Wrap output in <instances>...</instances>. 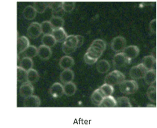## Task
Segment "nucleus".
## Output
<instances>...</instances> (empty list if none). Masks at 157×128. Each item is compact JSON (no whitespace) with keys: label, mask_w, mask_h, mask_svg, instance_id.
I'll list each match as a JSON object with an SVG mask.
<instances>
[{"label":"nucleus","mask_w":157,"mask_h":128,"mask_svg":"<svg viewBox=\"0 0 157 128\" xmlns=\"http://www.w3.org/2000/svg\"><path fill=\"white\" fill-rule=\"evenodd\" d=\"M90 46L99 48L101 51H103L104 52L106 48V43L104 40H103L101 39H96V40H94V41H93Z\"/></svg>","instance_id":"nucleus-38"},{"label":"nucleus","mask_w":157,"mask_h":128,"mask_svg":"<svg viewBox=\"0 0 157 128\" xmlns=\"http://www.w3.org/2000/svg\"><path fill=\"white\" fill-rule=\"evenodd\" d=\"M115 106H117L116 100L111 96L105 97L99 105V107H114Z\"/></svg>","instance_id":"nucleus-26"},{"label":"nucleus","mask_w":157,"mask_h":128,"mask_svg":"<svg viewBox=\"0 0 157 128\" xmlns=\"http://www.w3.org/2000/svg\"><path fill=\"white\" fill-rule=\"evenodd\" d=\"M50 23L53 29H58L63 27L64 21L62 18L52 16L50 19Z\"/></svg>","instance_id":"nucleus-30"},{"label":"nucleus","mask_w":157,"mask_h":128,"mask_svg":"<svg viewBox=\"0 0 157 128\" xmlns=\"http://www.w3.org/2000/svg\"><path fill=\"white\" fill-rule=\"evenodd\" d=\"M99 89H100V90L101 91V92L103 93V94H104L105 97L111 96L114 91V87L113 86L105 84V83L101 86Z\"/></svg>","instance_id":"nucleus-36"},{"label":"nucleus","mask_w":157,"mask_h":128,"mask_svg":"<svg viewBox=\"0 0 157 128\" xmlns=\"http://www.w3.org/2000/svg\"><path fill=\"white\" fill-rule=\"evenodd\" d=\"M27 72L22 69L20 66L17 67V79L19 83L26 82Z\"/></svg>","instance_id":"nucleus-32"},{"label":"nucleus","mask_w":157,"mask_h":128,"mask_svg":"<svg viewBox=\"0 0 157 128\" xmlns=\"http://www.w3.org/2000/svg\"><path fill=\"white\" fill-rule=\"evenodd\" d=\"M33 65H34V63L32 58L26 57L21 59L19 64V66L26 71L32 69L33 67Z\"/></svg>","instance_id":"nucleus-29"},{"label":"nucleus","mask_w":157,"mask_h":128,"mask_svg":"<svg viewBox=\"0 0 157 128\" xmlns=\"http://www.w3.org/2000/svg\"><path fill=\"white\" fill-rule=\"evenodd\" d=\"M30 46L29 39L26 36H21L17 38V54L21 53Z\"/></svg>","instance_id":"nucleus-16"},{"label":"nucleus","mask_w":157,"mask_h":128,"mask_svg":"<svg viewBox=\"0 0 157 128\" xmlns=\"http://www.w3.org/2000/svg\"><path fill=\"white\" fill-rule=\"evenodd\" d=\"M76 38H77V41H78L77 48L81 47L82 46V44H84V38L82 36H81V35H77Z\"/></svg>","instance_id":"nucleus-42"},{"label":"nucleus","mask_w":157,"mask_h":128,"mask_svg":"<svg viewBox=\"0 0 157 128\" xmlns=\"http://www.w3.org/2000/svg\"><path fill=\"white\" fill-rule=\"evenodd\" d=\"M75 6V2L73 1H63L62 2V9L64 12H71Z\"/></svg>","instance_id":"nucleus-37"},{"label":"nucleus","mask_w":157,"mask_h":128,"mask_svg":"<svg viewBox=\"0 0 157 128\" xmlns=\"http://www.w3.org/2000/svg\"><path fill=\"white\" fill-rule=\"evenodd\" d=\"M63 44L68 48L76 50L77 48V44H78V41H77V38H76V36H74V35L67 36V37L64 42Z\"/></svg>","instance_id":"nucleus-23"},{"label":"nucleus","mask_w":157,"mask_h":128,"mask_svg":"<svg viewBox=\"0 0 157 128\" xmlns=\"http://www.w3.org/2000/svg\"><path fill=\"white\" fill-rule=\"evenodd\" d=\"M84 60L85 62L88 65H93V64H95L98 59H93L90 58L86 54H85L84 55Z\"/></svg>","instance_id":"nucleus-40"},{"label":"nucleus","mask_w":157,"mask_h":128,"mask_svg":"<svg viewBox=\"0 0 157 128\" xmlns=\"http://www.w3.org/2000/svg\"><path fill=\"white\" fill-rule=\"evenodd\" d=\"M139 86L134 80H124L119 84V89L122 93L129 95L135 93L138 90Z\"/></svg>","instance_id":"nucleus-2"},{"label":"nucleus","mask_w":157,"mask_h":128,"mask_svg":"<svg viewBox=\"0 0 157 128\" xmlns=\"http://www.w3.org/2000/svg\"><path fill=\"white\" fill-rule=\"evenodd\" d=\"M24 54L26 57L30 58H34L36 57L38 54V48L34 46H29L25 50Z\"/></svg>","instance_id":"nucleus-34"},{"label":"nucleus","mask_w":157,"mask_h":128,"mask_svg":"<svg viewBox=\"0 0 157 128\" xmlns=\"http://www.w3.org/2000/svg\"><path fill=\"white\" fill-rule=\"evenodd\" d=\"M34 88L32 83L26 82L23 83L19 88V94L21 97L25 98L33 94Z\"/></svg>","instance_id":"nucleus-8"},{"label":"nucleus","mask_w":157,"mask_h":128,"mask_svg":"<svg viewBox=\"0 0 157 128\" xmlns=\"http://www.w3.org/2000/svg\"><path fill=\"white\" fill-rule=\"evenodd\" d=\"M48 7L52 10V16L62 18L65 13L62 9V2H48Z\"/></svg>","instance_id":"nucleus-7"},{"label":"nucleus","mask_w":157,"mask_h":128,"mask_svg":"<svg viewBox=\"0 0 157 128\" xmlns=\"http://www.w3.org/2000/svg\"><path fill=\"white\" fill-rule=\"evenodd\" d=\"M52 35L55 39L56 42L58 43H64V42L67 37V34L63 29V27L53 29Z\"/></svg>","instance_id":"nucleus-11"},{"label":"nucleus","mask_w":157,"mask_h":128,"mask_svg":"<svg viewBox=\"0 0 157 128\" xmlns=\"http://www.w3.org/2000/svg\"><path fill=\"white\" fill-rule=\"evenodd\" d=\"M141 64L144 65L147 70H155L157 60L151 55H147L143 58Z\"/></svg>","instance_id":"nucleus-13"},{"label":"nucleus","mask_w":157,"mask_h":128,"mask_svg":"<svg viewBox=\"0 0 157 128\" xmlns=\"http://www.w3.org/2000/svg\"><path fill=\"white\" fill-rule=\"evenodd\" d=\"M27 72V81L30 83H36L38 80H39L40 76L39 74L36 70L34 69H31L29 70Z\"/></svg>","instance_id":"nucleus-28"},{"label":"nucleus","mask_w":157,"mask_h":128,"mask_svg":"<svg viewBox=\"0 0 157 128\" xmlns=\"http://www.w3.org/2000/svg\"><path fill=\"white\" fill-rule=\"evenodd\" d=\"M74 65V59L68 55L62 57L59 61V66L63 70L71 69Z\"/></svg>","instance_id":"nucleus-15"},{"label":"nucleus","mask_w":157,"mask_h":128,"mask_svg":"<svg viewBox=\"0 0 157 128\" xmlns=\"http://www.w3.org/2000/svg\"><path fill=\"white\" fill-rule=\"evenodd\" d=\"M41 42H42V45L48 47L49 48L54 47V46L56 43L55 39L53 37L52 34L44 35L41 39Z\"/></svg>","instance_id":"nucleus-27"},{"label":"nucleus","mask_w":157,"mask_h":128,"mask_svg":"<svg viewBox=\"0 0 157 128\" xmlns=\"http://www.w3.org/2000/svg\"><path fill=\"white\" fill-rule=\"evenodd\" d=\"M40 26L41 28V32L44 34V35L52 34L53 28L50 22L47 21L42 22L40 24Z\"/></svg>","instance_id":"nucleus-31"},{"label":"nucleus","mask_w":157,"mask_h":128,"mask_svg":"<svg viewBox=\"0 0 157 128\" xmlns=\"http://www.w3.org/2000/svg\"><path fill=\"white\" fill-rule=\"evenodd\" d=\"M104 97H105L104 94L99 88L94 91L90 97V100L92 102L94 105L96 106H99L101 102H102Z\"/></svg>","instance_id":"nucleus-19"},{"label":"nucleus","mask_w":157,"mask_h":128,"mask_svg":"<svg viewBox=\"0 0 157 128\" xmlns=\"http://www.w3.org/2000/svg\"><path fill=\"white\" fill-rule=\"evenodd\" d=\"M49 93L55 98L62 97L64 94L63 86L58 82L53 83L49 89Z\"/></svg>","instance_id":"nucleus-9"},{"label":"nucleus","mask_w":157,"mask_h":128,"mask_svg":"<svg viewBox=\"0 0 157 128\" xmlns=\"http://www.w3.org/2000/svg\"><path fill=\"white\" fill-rule=\"evenodd\" d=\"M131 60L128 58L122 52L115 54L113 58V63L115 68H123L130 64Z\"/></svg>","instance_id":"nucleus-5"},{"label":"nucleus","mask_w":157,"mask_h":128,"mask_svg":"<svg viewBox=\"0 0 157 128\" xmlns=\"http://www.w3.org/2000/svg\"><path fill=\"white\" fill-rule=\"evenodd\" d=\"M96 68L100 74H105L110 70V63L105 59H101L98 61Z\"/></svg>","instance_id":"nucleus-22"},{"label":"nucleus","mask_w":157,"mask_h":128,"mask_svg":"<svg viewBox=\"0 0 157 128\" xmlns=\"http://www.w3.org/2000/svg\"><path fill=\"white\" fill-rule=\"evenodd\" d=\"M52 52L51 48L44 45L40 46L38 48V55L42 60H48L52 56Z\"/></svg>","instance_id":"nucleus-14"},{"label":"nucleus","mask_w":157,"mask_h":128,"mask_svg":"<svg viewBox=\"0 0 157 128\" xmlns=\"http://www.w3.org/2000/svg\"><path fill=\"white\" fill-rule=\"evenodd\" d=\"M74 79V73L73 71L70 69L64 70L60 75V80L64 84L73 82Z\"/></svg>","instance_id":"nucleus-17"},{"label":"nucleus","mask_w":157,"mask_h":128,"mask_svg":"<svg viewBox=\"0 0 157 128\" xmlns=\"http://www.w3.org/2000/svg\"><path fill=\"white\" fill-rule=\"evenodd\" d=\"M64 94L67 96H73L77 91V86L73 82L64 84L63 86Z\"/></svg>","instance_id":"nucleus-25"},{"label":"nucleus","mask_w":157,"mask_h":128,"mask_svg":"<svg viewBox=\"0 0 157 128\" xmlns=\"http://www.w3.org/2000/svg\"><path fill=\"white\" fill-rule=\"evenodd\" d=\"M75 49H71V48H68L67 47H66L65 46L62 45V51L63 53L67 55H69L73 53L75 51Z\"/></svg>","instance_id":"nucleus-41"},{"label":"nucleus","mask_w":157,"mask_h":128,"mask_svg":"<svg viewBox=\"0 0 157 128\" xmlns=\"http://www.w3.org/2000/svg\"><path fill=\"white\" fill-rule=\"evenodd\" d=\"M117 106L118 107H132L129 99L127 97H121L117 98Z\"/></svg>","instance_id":"nucleus-35"},{"label":"nucleus","mask_w":157,"mask_h":128,"mask_svg":"<svg viewBox=\"0 0 157 128\" xmlns=\"http://www.w3.org/2000/svg\"><path fill=\"white\" fill-rule=\"evenodd\" d=\"M23 104L25 107H38L41 105V100L38 96L32 95L25 98Z\"/></svg>","instance_id":"nucleus-12"},{"label":"nucleus","mask_w":157,"mask_h":128,"mask_svg":"<svg viewBox=\"0 0 157 128\" xmlns=\"http://www.w3.org/2000/svg\"><path fill=\"white\" fill-rule=\"evenodd\" d=\"M41 28L40 24L38 22H33L28 27L27 34L28 36L31 38H37L41 34Z\"/></svg>","instance_id":"nucleus-6"},{"label":"nucleus","mask_w":157,"mask_h":128,"mask_svg":"<svg viewBox=\"0 0 157 128\" xmlns=\"http://www.w3.org/2000/svg\"><path fill=\"white\" fill-rule=\"evenodd\" d=\"M126 40L125 38L118 36L113 38L111 43V47L115 53H121L126 48Z\"/></svg>","instance_id":"nucleus-4"},{"label":"nucleus","mask_w":157,"mask_h":128,"mask_svg":"<svg viewBox=\"0 0 157 128\" xmlns=\"http://www.w3.org/2000/svg\"><path fill=\"white\" fill-rule=\"evenodd\" d=\"M143 78L146 84L148 85H150L153 83L157 82L156 70H147L146 75Z\"/></svg>","instance_id":"nucleus-20"},{"label":"nucleus","mask_w":157,"mask_h":128,"mask_svg":"<svg viewBox=\"0 0 157 128\" xmlns=\"http://www.w3.org/2000/svg\"><path fill=\"white\" fill-rule=\"evenodd\" d=\"M149 29L152 33H155L157 31V20L156 19H152L149 23Z\"/></svg>","instance_id":"nucleus-39"},{"label":"nucleus","mask_w":157,"mask_h":128,"mask_svg":"<svg viewBox=\"0 0 157 128\" xmlns=\"http://www.w3.org/2000/svg\"><path fill=\"white\" fill-rule=\"evenodd\" d=\"M147 107H152V108H154V106H153V105H148V106H147Z\"/></svg>","instance_id":"nucleus-43"},{"label":"nucleus","mask_w":157,"mask_h":128,"mask_svg":"<svg viewBox=\"0 0 157 128\" xmlns=\"http://www.w3.org/2000/svg\"><path fill=\"white\" fill-rule=\"evenodd\" d=\"M122 53L125 55L128 58L132 60L138 56L140 53V49L136 46H129L126 47Z\"/></svg>","instance_id":"nucleus-10"},{"label":"nucleus","mask_w":157,"mask_h":128,"mask_svg":"<svg viewBox=\"0 0 157 128\" xmlns=\"http://www.w3.org/2000/svg\"><path fill=\"white\" fill-rule=\"evenodd\" d=\"M147 70L146 68L143 64H139L131 68L129 71V75L133 79H141L144 77Z\"/></svg>","instance_id":"nucleus-3"},{"label":"nucleus","mask_w":157,"mask_h":128,"mask_svg":"<svg viewBox=\"0 0 157 128\" xmlns=\"http://www.w3.org/2000/svg\"><path fill=\"white\" fill-rule=\"evenodd\" d=\"M103 53V51H101L99 48L90 46V47L88 49L86 54L91 58L98 59L101 56Z\"/></svg>","instance_id":"nucleus-24"},{"label":"nucleus","mask_w":157,"mask_h":128,"mask_svg":"<svg viewBox=\"0 0 157 128\" xmlns=\"http://www.w3.org/2000/svg\"><path fill=\"white\" fill-rule=\"evenodd\" d=\"M37 15V12L33 6H26L23 11V15L24 18L29 21L34 19Z\"/></svg>","instance_id":"nucleus-21"},{"label":"nucleus","mask_w":157,"mask_h":128,"mask_svg":"<svg viewBox=\"0 0 157 128\" xmlns=\"http://www.w3.org/2000/svg\"><path fill=\"white\" fill-rule=\"evenodd\" d=\"M125 79V76L119 70H114L105 76V83L111 86L117 85L120 84Z\"/></svg>","instance_id":"nucleus-1"},{"label":"nucleus","mask_w":157,"mask_h":128,"mask_svg":"<svg viewBox=\"0 0 157 128\" xmlns=\"http://www.w3.org/2000/svg\"><path fill=\"white\" fill-rule=\"evenodd\" d=\"M34 8L37 13L42 14L44 13L48 7V2H34Z\"/></svg>","instance_id":"nucleus-33"},{"label":"nucleus","mask_w":157,"mask_h":128,"mask_svg":"<svg viewBox=\"0 0 157 128\" xmlns=\"http://www.w3.org/2000/svg\"><path fill=\"white\" fill-rule=\"evenodd\" d=\"M148 98L154 103H157V82L150 85L147 91Z\"/></svg>","instance_id":"nucleus-18"}]
</instances>
